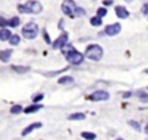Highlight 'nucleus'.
Instances as JSON below:
<instances>
[{"instance_id":"f257e3e1","label":"nucleus","mask_w":148,"mask_h":140,"mask_svg":"<svg viewBox=\"0 0 148 140\" xmlns=\"http://www.w3.org/2000/svg\"><path fill=\"white\" fill-rule=\"evenodd\" d=\"M20 13H31V14H38L42 12V4L36 0H29L25 4H20L17 7Z\"/></svg>"},{"instance_id":"f03ea898","label":"nucleus","mask_w":148,"mask_h":140,"mask_svg":"<svg viewBox=\"0 0 148 140\" xmlns=\"http://www.w3.org/2000/svg\"><path fill=\"white\" fill-rule=\"evenodd\" d=\"M66 48L68 49H64V53H65V56H66V60L70 62V64L78 65L83 61V56H82V53L77 52L73 47H66Z\"/></svg>"},{"instance_id":"7ed1b4c3","label":"nucleus","mask_w":148,"mask_h":140,"mask_svg":"<svg viewBox=\"0 0 148 140\" xmlns=\"http://www.w3.org/2000/svg\"><path fill=\"white\" fill-rule=\"evenodd\" d=\"M86 56H87V59L94 60V61L100 60L101 59V56H103L101 47L97 46V44H91V46H88L87 47V49H86Z\"/></svg>"},{"instance_id":"20e7f679","label":"nucleus","mask_w":148,"mask_h":140,"mask_svg":"<svg viewBox=\"0 0 148 140\" xmlns=\"http://www.w3.org/2000/svg\"><path fill=\"white\" fill-rule=\"evenodd\" d=\"M38 33H39V29H38V26H36V23H34V22L26 23V25L22 27V35L27 39L36 38Z\"/></svg>"},{"instance_id":"39448f33","label":"nucleus","mask_w":148,"mask_h":140,"mask_svg":"<svg viewBox=\"0 0 148 140\" xmlns=\"http://www.w3.org/2000/svg\"><path fill=\"white\" fill-rule=\"evenodd\" d=\"M61 9H62V12L66 16H69V17H72V18L75 17L77 5L73 0H64V3H62V5H61Z\"/></svg>"},{"instance_id":"423d86ee","label":"nucleus","mask_w":148,"mask_h":140,"mask_svg":"<svg viewBox=\"0 0 148 140\" xmlns=\"http://www.w3.org/2000/svg\"><path fill=\"white\" fill-rule=\"evenodd\" d=\"M88 99L92 101H104V100L109 99V94L107 91H95L94 94L90 95Z\"/></svg>"},{"instance_id":"0eeeda50","label":"nucleus","mask_w":148,"mask_h":140,"mask_svg":"<svg viewBox=\"0 0 148 140\" xmlns=\"http://www.w3.org/2000/svg\"><path fill=\"white\" fill-rule=\"evenodd\" d=\"M120 31H121V25L120 23H113V25H109V26L105 27V34L109 35V36L117 35Z\"/></svg>"},{"instance_id":"6e6552de","label":"nucleus","mask_w":148,"mask_h":140,"mask_svg":"<svg viewBox=\"0 0 148 140\" xmlns=\"http://www.w3.org/2000/svg\"><path fill=\"white\" fill-rule=\"evenodd\" d=\"M68 42V34H62V35H60L59 38L56 39V40L53 42V44H52V47H53L55 49H59V48H62V47L66 44Z\"/></svg>"},{"instance_id":"1a4fd4ad","label":"nucleus","mask_w":148,"mask_h":140,"mask_svg":"<svg viewBox=\"0 0 148 140\" xmlns=\"http://www.w3.org/2000/svg\"><path fill=\"white\" fill-rule=\"evenodd\" d=\"M116 14H117L120 18H127L129 17V10L126 9L125 7L118 5V7H116Z\"/></svg>"},{"instance_id":"9d476101","label":"nucleus","mask_w":148,"mask_h":140,"mask_svg":"<svg viewBox=\"0 0 148 140\" xmlns=\"http://www.w3.org/2000/svg\"><path fill=\"white\" fill-rule=\"evenodd\" d=\"M39 127H42V123H33V125L27 126V127H26L25 130L22 131V135H23V136H26L27 134H30L33 130H35V128H39Z\"/></svg>"},{"instance_id":"9b49d317","label":"nucleus","mask_w":148,"mask_h":140,"mask_svg":"<svg viewBox=\"0 0 148 140\" xmlns=\"http://www.w3.org/2000/svg\"><path fill=\"white\" fill-rule=\"evenodd\" d=\"M10 55H12V49H5V51H0V60L3 62H7L9 60Z\"/></svg>"},{"instance_id":"f8f14e48","label":"nucleus","mask_w":148,"mask_h":140,"mask_svg":"<svg viewBox=\"0 0 148 140\" xmlns=\"http://www.w3.org/2000/svg\"><path fill=\"white\" fill-rule=\"evenodd\" d=\"M10 31L8 30V29H1L0 30V40H3V42H5V40H8V39L10 38Z\"/></svg>"},{"instance_id":"ddd939ff","label":"nucleus","mask_w":148,"mask_h":140,"mask_svg":"<svg viewBox=\"0 0 148 140\" xmlns=\"http://www.w3.org/2000/svg\"><path fill=\"white\" fill-rule=\"evenodd\" d=\"M40 109H42V105H38V104H36V105H31V107H27L25 110H23V112L29 114V113H35V112H38V110H40Z\"/></svg>"},{"instance_id":"4468645a","label":"nucleus","mask_w":148,"mask_h":140,"mask_svg":"<svg viewBox=\"0 0 148 140\" xmlns=\"http://www.w3.org/2000/svg\"><path fill=\"white\" fill-rule=\"evenodd\" d=\"M69 120L70 121H82V120H84V114L83 113H74V114L69 115Z\"/></svg>"},{"instance_id":"2eb2a0df","label":"nucleus","mask_w":148,"mask_h":140,"mask_svg":"<svg viewBox=\"0 0 148 140\" xmlns=\"http://www.w3.org/2000/svg\"><path fill=\"white\" fill-rule=\"evenodd\" d=\"M8 25H9L10 27H17V26L20 25V18L18 17H12L9 21H8Z\"/></svg>"},{"instance_id":"dca6fc26","label":"nucleus","mask_w":148,"mask_h":140,"mask_svg":"<svg viewBox=\"0 0 148 140\" xmlns=\"http://www.w3.org/2000/svg\"><path fill=\"white\" fill-rule=\"evenodd\" d=\"M59 83L60 84H69V83H73V78L72 76H61L59 79Z\"/></svg>"},{"instance_id":"f3484780","label":"nucleus","mask_w":148,"mask_h":140,"mask_svg":"<svg viewBox=\"0 0 148 140\" xmlns=\"http://www.w3.org/2000/svg\"><path fill=\"white\" fill-rule=\"evenodd\" d=\"M9 40V44H12V46H17L18 43H20V36L18 35H10V38L8 39Z\"/></svg>"},{"instance_id":"a211bd4d","label":"nucleus","mask_w":148,"mask_h":140,"mask_svg":"<svg viewBox=\"0 0 148 140\" xmlns=\"http://www.w3.org/2000/svg\"><path fill=\"white\" fill-rule=\"evenodd\" d=\"M12 69L14 71H18V73H26V71H29L30 68L29 66H16V65H13Z\"/></svg>"},{"instance_id":"6ab92c4d","label":"nucleus","mask_w":148,"mask_h":140,"mask_svg":"<svg viewBox=\"0 0 148 140\" xmlns=\"http://www.w3.org/2000/svg\"><path fill=\"white\" fill-rule=\"evenodd\" d=\"M90 22H91L92 26H100L101 25V17H92L91 20H90Z\"/></svg>"},{"instance_id":"aec40b11","label":"nucleus","mask_w":148,"mask_h":140,"mask_svg":"<svg viewBox=\"0 0 148 140\" xmlns=\"http://www.w3.org/2000/svg\"><path fill=\"white\" fill-rule=\"evenodd\" d=\"M20 112H22V107H21V105H13L12 109H10L12 114H18Z\"/></svg>"},{"instance_id":"412c9836","label":"nucleus","mask_w":148,"mask_h":140,"mask_svg":"<svg viewBox=\"0 0 148 140\" xmlns=\"http://www.w3.org/2000/svg\"><path fill=\"white\" fill-rule=\"evenodd\" d=\"M82 138L84 139H95L96 138V135L92 132H82Z\"/></svg>"},{"instance_id":"4be33fe9","label":"nucleus","mask_w":148,"mask_h":140,"mask_svg":"<svg viewBox=\"0 0 148 140\" xmlns=\"http://www.w3.org/2000/svg\"><path fill=\"white\" fill-rule=\"evenodd\" d=\"M129 125H130V126H133V127L135 128L136 131H139V130H140V125H139V123H136L135 121H129Z\"/></svg>"},{"instance_id":"5701e85b","label":"nucleus","mask_w":148,"mask_h":140,"mask_svg":"<svg viewBox=\"0 0 148 140\" xmlns=\"http://www.w3.org/2000/svg\"><path fill=\"white\" fill-rule=\"evenodd\" d=\"M105 14H107V9H105V8H100V9H97V17H104Z\"/></svg>"},{"instance_id":"b1692460","label":"nucleus","mask_w":148,"mask_h":140,"mask_svg":"<svg viewBox=\"0 0 148 140\" xmlns=\"http://www.w3.org/2000/svg\"><path fill=\"white\" fill-rule=\"evenodd\" d=\"M7 25H8V21L4 20L3 17H0V27H4V26H7Z\"/></svg>"},{"instance_id":"393cba45","label":"nucleus","mask_w":148,"mask_h":140,"mask_svg":"<svg viewBox=\"0 0 148 140\" xmlns=\"http://www.w3.org/2000/svg\"><path fill=\"white\" fill-rule=\"evenodd\" d=\"M138 96H140L142 99L144 100V101H148V96L146 94H144V92H138Z\"/></svg>"},{"instance_id":"a878e982","label":"nucleus","mask_w":148,"mask_h":140,"mask_svg":"<svg viewBox=\"0 0 148 140\" xmlns=\"http://www.w3.org/2000/svg\"><path fill=\"white\" fill-rule=\"evenodd\" d=\"M42 99H43V95H38V96H35V97H34V102H38L39 101V100H42Z\"/></svg>"},{"instance_id":"bb28decb","label":"nucleus","mask_w":148,"mask_h":140,"mask_svg":"<svg viewBox=\"0 0 148 140\" xmlns=\"http://www.w3.org/2000/svg\"><path fill=\"white\" fill-rule=\"evenodd\" d=\"M144 13H148V4H146V5H144Z\"/></svg>"},{"instance_id":"cd10ccee","label":"nucleus","mask_w":148,"mask_h":140,"mask_svg":"<svg viewBox=\"0 0 148 140\" xmlns=\"http://www.w3.org/2000/svg\"><path fill=\"white\" fill-rule=\"evenodd\" d=\"M44 38H46V42L47 43H49V39H48V35H47L46 33H44Z\"/></svg>"},{"instance_id":"c85d7f7f","label":"nucleus","mask_w":148,"mask_h":140,"mask_svg":"<svg viewBox=\"0 0 148 140\" xmlns=\"http://www.w3.org/2000/svg\"><path fill=\"white\" fill-rule=\"evenodd\" d=\"M146 132H147V134H148V125H147V126H146Z\"/></svg>"},{"instance_id":"c756f323","label":"nucleus","mask_w":148,"mask_h":140,"mask_svg":"<svg viewBox=\"0 0 148 140\" xmlns=\"http://www.w3.org/2000/svg\"><path fill=\"white\" fill-rule=\"evenodd\" d=\"M126 1H133V0H126Z\"/></svg>"}]
</instances>
